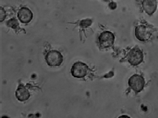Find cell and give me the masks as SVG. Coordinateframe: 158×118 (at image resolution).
I'll use <instances>...</instances> for the list:
<instances>
[{"instance_id": "obj_2", "label": "cell", "mask_w": 158, "mask_h": 118, "mask_svg": "<svg viewBox=\"0 0 158 118\" xmlns=\"http://www.w3.org/2000/svg\"><path fill=\"white\" fill-rule=\"evenodd\" d=\"M127 59H128V61L130 62L131 65H139L142 63L143 59V54L139 48L135 47L129 52Z\"/></svg>"}, {"instance_id": "obj_10", "label": "cell", "mask_w": 158, "mask_h": 118, "mask_svg": "<svg viewBox=\"0 0 158 118\" xmlns=\"http://www.w3.org/2000/svg\"><path fill=\"white\" fill-rule=\"evenodd\" d=\"M91 24H92V21L87 19V20H83V21H81V22H80V26L82 28L89 27Z\"/></svg>"}, {"instance_id": "obj_12", "label": "cell", "mask_w": 158, "mask_h": 118, "mask_svg": "<svg viewBox=\"0 0 158 118\" xmlns=\"http://www.w3.org/2000/svg\"><path fill=\"white\" fill-rule=\"evenodd\" d=\"M5 17H6V13H5L4 9L2 7H0V21H4Z\"/></svg>"}, {"instance_id": "obj_8", "label": "cell", "mask_w": 158, "mask_h": 118, "mask_svg": "<svg viewBox=\"0 0 158 118\" xmlns=\"http://www.w3.org/2000/svg\"><path fill=\"white\" fill-rule=\"evenodd\" d=\"M18 18L22 23H29L33 18V13L27 7H22L18 11Z\"/></svg>"}, {"instance_id": "obj_11", "label": "cell", "mask_w": 158, "mask_h": 118, "mask_svg": "<svg viewBox=\"0 0 158 118\" xmlns=\"http://www.w3.org/2000/svg\"><path fill=\"white\" fill-rule=\"evenodd\" d=\"M7 25H8L9 27L16 29V28L18 27V22L16 21V19H11V20H10V21L7 22Z\"/></svg>"}, {"instance_id": "obj_14", "label": "cell", "mask_w": 158, "mask_h": 118, "mask_svg": "<svg viewBox=\"0 0 158 118\" xmlns=\"http://www.w3.org/2000/svg\"><path fill=\"white\" fill-rule=\"evenodd\" d=\"M110 74H109V75H106L105 76V77H111V76H113V72H110Z\"/></svg>"}, {"instance_id": "obj_7", "label": "cell", "mask_w": 158, "mask_h": 118, "mask_svg": "<svg viewBox=\"0 0 158 118\" xmlns=\"http://www.w3.org/2000/svg\"><path fill=\"white\" fill-rule=\"evenodd\" d=\"M143 10L148 15L152 16L156 10L157 1L156 0H143Z\"/></svg>"}, {"instance_id": "obj_4", "label": "cell", "mask_w": 158, "mask_h": 118, "mask_svg": "<svg viewBox=\"0 0 158 118\" xmlns=\"http://www.w3.org/2000/svg\"><path fill=\"white\" fill-rule=\"evenodd\" d=\"M88 72V67L86 64L81 62H77L73 65L71 68V73L73 77L77 78H82L87 74Z\"/></svg>"}, {"instance_id": "obj_9", "label": "cell", "mask_w": 158, "mask_h": 118, "mask_svg": "<svg viewBox=\"0 0 158 118\" xmlns=\"http://www.w3.org/2000/svg\"><path fill=\"white\" fill-rule=\"evenodd\" d=\"M16 96L20 101H25L30 98V91L25 86H20L16 91Z\"/></svg>"}, {"instance_id": "obj_5", "label": "cell", "mask_w": 158, "mask_h": 118, "mask_svg": "<svg viewBox=\"0 0 158 118\" xmlns=\"http://www.w3.org/2000/svg\"><path fill=\"white\" fill-rule=\"evenodd\" d=\"M114 34L109 31H104L101 33L99 36V46L102 48L110 47L113 45L114 43Z\"/></svg>"}, {"instance_id": "obj_3", "label": "cell", "mask_w": 158, "mask_h": 118, "mask_svg": "<svg viewBox=\"0 0 158 118\" xmlns=\"http://www.w3.org/2000/svg\"><path fill=\"white\" fill-rule=\"evenodd\" d=\"M145 85V81L143 77L139 75L135 74L129 79V86L135 92L139 93L142 91Z\"/></svg>"}, {"instance_id": "obj_6", "label": "cell", "mask_w": 158, "mask_h": 118, "mask_svg": "<svg viewBox=\"0 0 158 118\" xmlns=\"http://www.w3.org/2000/svg\"><path fill=\"white\" fill-rule=\"evenodd\" d=\"M152 31L151 28L147 27L145 25H139L135 29L136 38L142 42L148 41L152 36Z\"/></svg>"}, {"instance_id": "obj_13", "label": "cell", "mask_w": 158, "mask_h": 118, "mask_svg": "<svg viewBox=\"0 0 158 118\" xmlns=\"http://www.w3.org/2000/svg\"><path fill=\"white\" fill-rule=\"evenodd\" d=\"M116 7H117V5H116L115 2H111L110 4H109V7H110L111 9H115Z\"/></svg>"}, {"instance_id": "obj_1", "label": "cell", "mask_w": 158, "mask_h": 118, "mask_svg": "<svg viewBox=\"0 0 158 118\" xmlns=\"http://www.w3.org/2000/svg\"><path fill=\"white\" fill-rule=\"evenodd\" d=\"M46 61L51 67H57L62 64L63 56L61 53L57 51H51L46 55Z\"/></svg>"}]
</instances>
